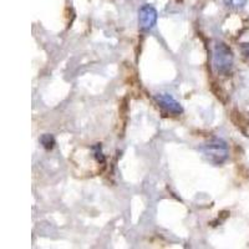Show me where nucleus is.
I'll return each instance as SVG.
<instances>
[{
    "mask_svg": "<svg viewBox=\"0 0 249 249\" xmlns=\"http://www.w3.org/2000/svg\"><path fill=\"white\" fill-rule=\"evenodd\" d=\"M201 152L204 156V159L214 166L223 164L230 156V150H228L227 142L222 139H217V137L202 144Z\"/></svg>",
    "mask_w": 249,
    "mask_h": 249,
    "instance_id": "nucleus-1",
    "label": "nucleus"
},
{
    "mask_svg": "<svg viewBox=\"0 0 249 249\" xmlns=\"http://www.w3.org/2000/svg\"><path fill=\"white\" fill-rule=\"evenodd\" d=\"M213 68L219 75L228 76L232 72L234 56L231 48L224 43H217L213 49Z\"/></svg>",
    "mask_w": 249,
    "mask_h": 249,
    "instance_id": "nucleus-2",
    "label": "nucleus"
},
{
    "mask_svg": "<svg viewBox=\"0 0 249 249\" xmlns=\"http://www.w3.org/2000/svg\"><path fill=\"white\" fill-rule=\"evenodd\" d=\"M159 19V14L155 6L151 4H144L139 10V26L142 31H150L155 28Z\"/></svg>",
    "mask_w": 249,
    "mask_h": 249,
    "instance_id": "nucleus-3",
    "label": "nucleus"
},
{
    "mask_svg": "<svg viewBox=\"0 0 249 249\" xmlns=\"http://www.w3.org/2000/svg\"><path fill=\"white\" fill-rule=\"evenodd\" d=\"M155 101L157 105L164 111V112L170 113L172 116H177L183 112V107L175 97H172L168 93H159L155 96Z\"/></svg>",
    "mask_w": 249,
    "mask_h": 249,
    "instance_id": "nucleus-4",
    "label": "nucleus"
},
{
    "mask_svg": "<svg viewBox=\"0 0 249 249\" xmlns=\"http://www.w3.org/2000/svg\"><path fill=\"white\" fill-rule=\"evenodd\" d=\"M232 121L234 122L235 126L238 128H241V131L243 133H246V136H249V122L247 121L246 117L242 115L241 112H238L237 110H234L232 112Z\"/></svg>",
    "mask_w": 249,
    "mask_h": 249,
    "instance_id": "nucleus-5",
    "label": "nucleus"
},
{
    "mask_svg": "<svg viewBox=\"0 0 249 249\" xmlns=\"http://www.w3.org/2000/svg\"><path fill=\"white\" fill-rule=\"evenodd\" d=\"M40 143H41V146H43L45 150H53L55 146V143H56V141H55V137L53 136V135H50V133H44V135H41V137L39 139Z\"/></svg>",
    "mask_w": 249,
    "mask_h": 249,
    "instance_id": "nucleus-6",
    "label": "nucleus"
},
{
    "mask_svg": "<svg viewBox=\"0 0 249 249\" xmlns=\"http://www.w3.org/2000/svg\"><path fill=\"white\" fill-rule=\"evenodd\" d=\"M248 0H226V5L233 9H242L246 6Z\"/></svg>",
    "mask_w": 249,
    "mask_h": 249,
    "instance_id": "nucleus-7",
    "label": "nucleus"
},
{
    "mask_svg": "<svg viewBox=\"0 0 249 249\" xmlns=\"http://www.w3.org/2000/svg\"><path fill=\"white\" fill-rule=\"evenodd\" d=\"M242 53H243L244 56L249 57V44H244V45L242 46Z\"/></svg>",
    "mask_w": 249,
    "mask_h": 249,
    "instance_id": "nucleus-8",
    "label": "nucleus"
}]
</instances>
